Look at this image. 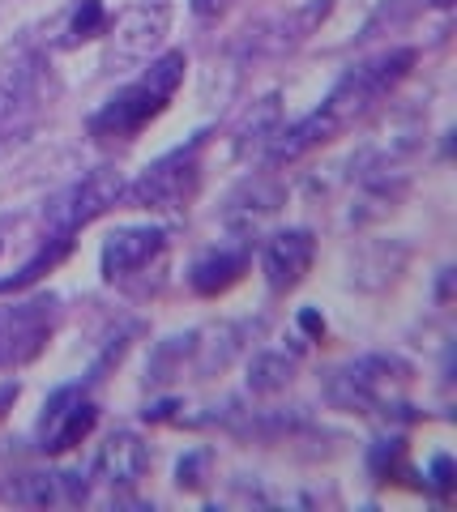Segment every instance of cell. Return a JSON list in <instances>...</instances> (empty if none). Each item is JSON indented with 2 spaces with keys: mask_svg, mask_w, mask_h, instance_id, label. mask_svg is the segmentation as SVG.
<instances>
[{
  "mask_svg": "<svg viewBox=\"0 0 457 512\" xmlns=\"http://www.w3.org/2000/svg\"><path fill=\"white\" fill-rule=\"evenodd\" d=\"M415 60H419L415 47H393V52H381V56H372L364 64H355V69H346L342 82L325 94V103L312 111L308 120L291 124L287 133H274L278 141H274L270 158L274 163H295V158H304L308 150L334 141L346 124H355L364 111H372L376 103H381L385 94L411 73Z\"/></svg>",
  "mask_w": 457,
  "mask_h": 512,
  "instance_id": "obj_1",
  "label": "cell"
},
{
  "mask_svg": "<svg viewBox=\"0 0 457 512\" xmlns=\"http://www.w3.org/2000/svg\"><path fill=\"white\" fill-rule=\"evenodd\" d=\"M184 69H188L184 52H163L159 60H150V69L141 73L137 82L116 90L112 99L94 111V116H90V133L107 137V141H112V137L116 141L137 137L141 128H146L150 120H159L167 111V103L176 99V90L184 82Z\"/></svg>",
  "mask_w": 457,
  "mask_h": 512,
  "instance_id": "obj_2",
  "label": "cell"
},
{
  "mask_svg": "<svg viewBox=\"0 0 457 512\" xmlns=\"http://www.w3.org/2000/svg\"><path fill=\"white\" fill-rule=\"evenodd\" d=\"M411 380V367L393 355H364L355 363L338 367L334 376H329V406L338 410H359V414H372L376 406H389L398 389Z\"/></svg>",
  "mask_w": 457,
  "mask_h": 512,
  "instance_id": "obj_3",
  "label": "cell"
},
{
  "mask_svg": "<svg viewBox=\"0 0 457 512\" xmlns=\"http://www.w3.org/2000/svg\"><path fill=\"white\" fill-rule=\"evenodd\" d=\"M201 146H206V133H197L188 146H176L171 154L154 158L141 171V180L129 188V197L146 205V210H188V201L197 197L201 184Z\"/></svg>",
  "mask_w": 457,
  "mask_h": 512,
  "instance_id": "obj_4",
  "label": "cell"
},
{
  "mask_svg": "<svg viewBox=\"0 0 457 512\" xmlns=\"http://www.w3.org/2000/svg\"><path fill=\"white\" fill-rule=\"evenodd\" d=\"M120 192H124V175L112 171V167H99V171L82 175V180L60 188L56 197L43 205V231L73 239L82 227H90L99 214L112 210V205L120 201Z\"/></svg>",
  "mask_w": 457,
  "mask_h": 512,
  "instance_id": "obj_5",
  "label": "cell"
},
{
  "mask_svg": "<svg viewBox=\"0 0 457 512\" xmlns=\"http://www.w3.org/2000/svg\"><path fill=\"white\" fill-rule=\"evenodd\" d=\"M56 325V295H35L26 303L0 308V372L5 367H26L43 355Z\"/></svg>",
  "mask_w": 457,
  "mask_h": 512,
  "instance_id": "obj_6",
  "label": "cell"
},
{
  "mask_svg": "<svg viewBox=\"0 0 457 512\" xmlns=\"http://www.w3.org/2000/svg\"><path fill=\"white\" fill-rule=\"evenodd\" d=\"M94 423H99L94 397L82 389V384H60V389H52V397L43 402V414L35 423L39 453L56 457V453H65V448L82 444L94 431Z\"/></svg>",
  "mask_w": 457,
  "mask_h": 512,
  "instance_id": "obj_7",
  "label": "cell"
},
{
  "mask_svg": "<svg viewBox=\"0 0 457 512\" xmlns=\"http://www.w3.org/2000/svg\"><path fill=\"white\" fill-rule=\"evenodd\" d=\"M171 26V5L167 0H141L133 5L112 30V60L120 64H141L159 52V43L167 39Z\"/></svg>",
  "mask_w": 457,
  "mask_h": 512,
  "instance_id": "obj_8",
  "label": "cell"
},
{
  "mask_svg": "<svg viewBox=\"0 0 457 512\" xmlns=\"http://www.w3.org/2000/svg\"><path fill=\"white\" fill-rule=\"evenodd\" d=\"M317 261V235L308 227H291V231H278L270 244L261 252V269H265V282H270L274 295H287L295 291L304 274Z\"/></svg>",
  "mask_w": 457,
  "mask_h": 512,
  "instance_id": "obj_9",
  "label": "cell"
},
{
  "mask_svg": "<svg viewBox=\"0 0 457 512\" xmlns=\"http://www.w3.org/2000/svg\"><path fill=\"white\" fill-rule=\"evenodd\" d=\"M329 9H334V0H308V5H299V9H291V13H278V18L261 22L257 30H248L244 52H252V56L291 52L295 43H304L312 30H317V26L329 18Z\"/></svg>",
  "mask_w": 457,
  "mask_h": 512,
  "instance_id": "obj_10",
  "label": "cell"
},
{
  "mask_svg": "<svg viewBox=\"0 0 457 512\" xmlns=\"http://www.w3.org/2000/svg\"><path fill=\"white\" fill-rule=\"evenodd\" d=\"M167 248V231L154 227V222H137V227H116L112 235L103 239V278L120 282L146 269L154 256Z\"/></svg>",
  "mask_w": 457,
  "mask_h": 512,
  "instance_id": "obj_11",
  "label": "cell"
},
{
  "mask_svg": "<svg viewBox=\"0 0 457 512\" xmlns=\"http://www.w3.org/2000/svg\"><path fill=\"white\" fill-rule=\"evenodd\" d=\"M150 470V448L133 431H116L94 457V478L107 487H137Z\"/></svg>",
  "mask_w": 457,
  "mask_h": 512,
  "instance_id": "obj_12",
  "label": "cell"
},
{
  "mask_svg": "<svg viewBox=\"0 0 457 512\" xmlns=\"http://www.w3.org/2000/svg\"><path fill=\"white\" fill-rule=\"evenodd\" d=\"M252 261V252L244 244L235 248H210L206 256H197L193 269H188V286H193L197 295H223L227 286H235L244 278V269Z\"/></svg>",
  "mask_w": 457,
  "mask_h": 512,
  "instance_id": "obj_13",
  "label": "cell"
},
{
  "mask_svg": "<svg viewBox=\"0 0 457 512\" xmlns=\"http://www.w3.org/2000/svg\"><path fill=\"white\" fill-rule=\"evenodd\" d=\"M69 248H73V239H69V235H47V239H43V248H39L35 256H30V261L18 269V274H13V278H0V295H9V291H26L30 282H39V278L47 274V269H56L60 261H65Z\"/></svg>",
  "mask_w": 457,
  "mask_h": 512,
  "instance_id": "obj_14",
  "label": "cell"
},
{
  "mask_svg": "<svg viewBox=\"0 0 457 512\" xmlns=\"http://www.w3.org/2000/svg\"><path fill=\"white\" fill-rule=\"evenodd\" d=\"M291 372H295V363L287 355H257L248 367V384H252V393H278L282 384H291Z\"/></svg>",
  "mask_w": 457,
  "mask_h": 512,
  "instance_id": "obj_15",
  "label": "cell"
},
{
  "mask_svg": "<svg viewBox=\"0 0 457 512\" xmlns=\"http://www.w3.org/2000/svg\"><path fill=\"white\" fill-rule=\"evenodd\" d=\"M18 504H56L60 495V474H22V483L9 491Z\"/></svg>",
  "mask_w": 457,
  "mask_h": 512,
  "instance_id": "obj_16",
  "label": "cell"
},
{
  "mask_svg": "<svg viewBox=\"0 0 457 512\" xmlns=\"http://www.w3.org/2000/svg\"><path fill=\"white\" fill-rule=\"evenodd\" d=\"M423 5H428V0H385V5L381 9H376V18L364 26V39H372V35H381V30L389 26H402V22H411L415 18V13L423 9Z\"/></svg>",
  "mask_w": 457,
  "mask_h": 512,
  "instance_id": "obj_17",
  "label": "cell"
},
{
  "mask_svg": "<svg viewBox=\"0 0 457 512\" xmlns=\"http://www.w3.org/2000/svg\"><path fill=\"white\" fill-rule=\"evenodd\" d=\"M210 461H214L210 448H193L188 457H180V466H176V483H180V487H188V491L206 487V478H210Z\"/></svg>",
  "mask_w": 457,
  "mask_h": 512,
  "instance_id": "obj_18",
  "label": "cell"
},
{
  "mask_svg": "<svg viewBox=\"0 0 457 512\" xmlns=\"http://www.w3.org/2000/svg\"><path fill=\"white\" fill-rule=\"evenodd\" d=\"M107 13H103V0H82V9L73 13V26H69V43L77 39H94L103 30Z\"/></svg>",
  "mask_w": 457,
  "mask_h": 512,
  "instance_id": "obj_19",
  "label": "cell"
},
{
  "mask_svg": "<svg viewBox=\"0 0 457 512\" xmlns=\"http://www.w3.org/2000/svg\"><path fill=\"white\" fill-rule=\"evenodd\" d=\"M398 457H402V440H381V444L372 448V474L381 478V470H385V466H389V470L398 466Z\"/></svg>",
  "mask_w": 457,
  "mask_h": 512,
  "instance_id": "obj_20",
  "label": "cell"
},
{
  "mask_svg": "<svg viewBox=\"0 0 457 512\" xmlns=\"http://www.w3.org/2000/svg\"><path fill=\"white\" fill-rule=\"evenodd\" d=\"M432 487L436 491H449L453 487V461L440 453V457H432Z\"/></svg>",
  "mask_w": 457,
  "mask_h": 512,
  "instance_id": "obj_21",
  "label": "cell"
},
{
  "mask_svg": "<svg viewBox=\"0 0 457 512\" xmlns=\"http://www.w3.org/2000/svg\"><path fill=\"white\" fill-rule=\"evenodd\" d=\"M299 325H304L308 333H317V338H321V333H325V320H321L317 312H312V308H308V312H299Z\"/></svg>",
  "mask_w": 457,
  "mask_h": 512,
  "instance_id": "obj_22",
  "label": "cell"
},
{
  "mask_svg": "<svg viewBox=\"0 0 457 512\" xmlns=\"http://www.w3.org/2000/svg\"><path fill=\"white\" fill-rule=\"evenodd\" d=\"M18 402V384H0V414Z\"/></svg>",
  "mask_w": 457,
  "mask_h": 512,
  "instance_id": "obj_23",
  "label": "cell"
}]
</instances>
